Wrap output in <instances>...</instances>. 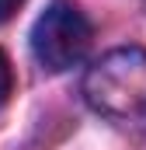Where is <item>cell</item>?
<instances>
[{"label":"cell","mask_w":146,"mask_h":150,"mask_svg":"<svg viewBox=\"0 0 146 150\" xmlns=\"http://www.w3.org/2000/svg\"><path fill=\"white\" fill-rule=\"evenodd\" d=\"M25 0H0V25L4 21H11L14 14H18V7H21Z\"/></svg>","instance_id":"cell-4"},{"label":"cell","mask_w":146,"mask_h":150,"mask_svg":"<svg viewBox=\"0 0 146 150\" xmlns=\"http://www.w3.org/2000/svg\"><path fill=\"white\" fill-rule=\"evenodd\" d=\"M91 38H94V28L87 14L73 0H52L32 28V52L45 70L59 74L87 56Z\"/></svg>","instance_id":"cell-2"},{"label":"cell","mask_w":146,"mask_h":150,"mask_svg":"<svg viewBox=\"0 0 146 150\" xmlns=\"http://www.w3.org/2000/svg\"><path fill=\"white\" fill-rule=\"evenodd\" d=\"M84 101L105 119H146V49L125 45L105 52L84 77Z\"/></svg>","instance_id":"cell-1"},{"label":"cell","mask_w":146,"mask_h":150,"mask_svg":"<svg viewBox=\"0 0 146 150\" xmlns=\"http://www.w3.org/2000/svg\"><path fill=\"white\" fill-rule=\"evenodd\" d=\"M11 94H14V70H11V59H7V52L0 49V108L11 101Z\"/></svg>","instance_id":"cell-3"}]
</instances>
